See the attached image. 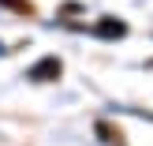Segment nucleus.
<instances>
[{
	"label": "nucleus",
	"instance_id": "nucleus-1",
	"mask_svg": "<svg viewBox=\"0 0 153 146\" xmlns=\"http://www.w3.org/2000/svg\"><path fill=\"white\" fill-rule=\"evenodd\" d=\"M56 75H60V60H56V56H45V60H37V64L26 71V79H34V82H49V79H56Z\"/></svg>",
	"mask_w": 153,
	"mask_h": 146
},
{
	"label": "nucleus",
	"instance_id": "nucleus-2",
	"mask_svg": "<svg viewBox=\"0 0 153 146\" xmlns=\"http://www.w3.org/2000/svg\"><path fill=\"white\" fill-rule=\"evenodd\" d=\"M94 30H97V37H123V34H127V26H123L120 19H101Z\"/></svg>",
	"mask_w": 153,
	"mask_h": 146
},
{
	"label": "nucleus",
	"instance_id": "nucleus-3",
	"mask_svg": "<svg viewBox=\"0 0 153 146\" xmlns=\"http://www.w3.org/2000/svg\"><path fill=\"white\" fill-rule=\"evenodd\" d=\"M0 4H7V7H15V11H30V0H0Z\"/></svg>",
	"mask_w": 153,
	"mask_h": 146
}]
</instances>
